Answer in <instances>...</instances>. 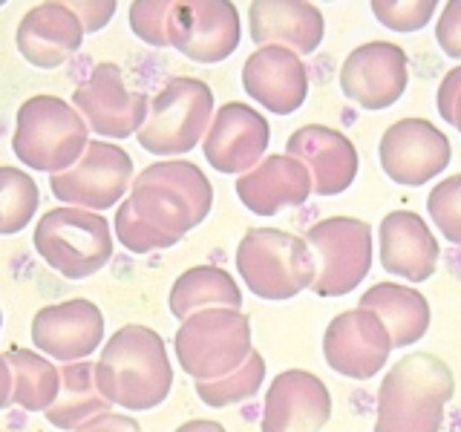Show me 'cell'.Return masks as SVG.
Wrapping results in <instances>:
<instances>
[{
  "instance_id": "1",
  "label": "cell",
  "mask_w": 461,
  "mask_h": 432,
  "mask_svg": "<svg viewBox=\"0 0 461 432\" xmlns=\"http://www.w3.org/2000/svg\"><path fill=\"white\" fill-rule=\"evenodd\" d=\"M213 187L194 162H156L115 211V237L133 254L162 251L208 220Z\"/></svg>"
},
{
  "instance_id": "2",
  "label": "cell",
  "mask_w": 461,
  "mask_h": 432,
  "mask_svg": "<svg viewBox=\"0 0 461 432\" xmlns=\"http://www.w3.org/2000/svg\"><path fill=\"white\" fill-rule=\"evenodd\" d=\"M95 383L110 407L141 412L165 403L173 386L165 340L148 326H122L95 360Z\"/></svg>"
},
{
  "instance_id": "3",
  "label": "cell",
  "mask_w": 461,
  "mask_h": 432,
  "mask_svg": "<svg viewBox=\"0 0 461 432\" xmlns=\"http://www.w3.org/2000/svg\"><path fill=\"white\" fill-rule=\"evenodd\" d=\"M456 378L441 357L415 352L386 372L378 389L375 432H441Z\"/></svg>"
},
{
  "instance_id": "4",
  "label": "cell",
  "mask_w": 461,
  "mask_h": 432,
  "mask_svg": "<svg viewBox=\"0 0 461 432\" xmlns=\"http://www.w3.org/2000/svg\"><path fill=\"white\" fill-rule=\"evenodd\" d=\"M86 124L78 110L58 95H32L14 115L12 150L38 173H64L86 150Z\"/></svg>"
},
{
  "instance_id": "5",
  "label": "cell",
  "mask_w": 461,
  "mask_h": 432,
  "mask_svg": "<svg viewBox=\"0 0 461 432\" xmlns=\"http://www.w3.org/2000/svg\"><path fill=\"white\" fill-rule=\"evenodd\" d=\"M237 268L245 288L263 300H292L317 277V259L306 239L277 228L245 230L237 245Z\"/></svg>"
},
{
  "instance_id": "6",
  "label": "cell",
  "mask_w": 461,
  "mask_h": 432,
  "mask_svg": "<svg viewBox=\"0 0 461 432\" xmlns=\"http://www.w3.org/2000/svg\"><path fill=\"white\" fill-rule=\"evenodd\" d=\"M176 360L179 366L202 381H220L237 372L251 349V320L249 314L234 309H205L185 317L176 338Z\"/></svg>"
},
{
  "instance_id": "7",
  "label": "cell",
  "mask_w": 461,
  "mask_h": 432,
  "mask_svg": "<svg viewBox=\"0 0 461 432\" xmlns=\"http://www.w3.org/2000/svg\"><path fill=\"white\" fill-rule=\"evenodd\" d=\"M35 251L67 280H86L113 256V230L101 213L81 208H52L38 220Z\"/></svg>"
},
{
  "instance_id": "8",
  "label": "cell",
  "mask_w": 461,
  "mask_h": 432,
  "mask_svg": "<svg viewBox=\"0 0 461 432\" xmlns=\"http://www.w3.org/2000/svg\"><path fill=\"white\" fill-rule=\"evenodd\" d=\"M213 93L199 78H170L148 104V119L136 133L139 144L153 156H179L194 150L208 133Z\"/></svg>"
},
{
  "instance_id": "9",
  "label": "cell",
  "mask_w": 461,
  "mask_h": 432,
  "mask_svg": "<svg viewBox=\"0 0 461 432\" xmlns=\"http://www.w3.org/2000/svg\"><path fill=\"white\" fill-rule=\"evenodd\" d=\"M306 245L317 254L312 292L343 297L366 280L372 268V228L355 216H331L306 230Z\"/></svg>"
},
{
  "instance_id": "10",
  "label": "cell",
  "mask_w": 461,
  "mask_h": 432,
  "mask_svg": "<svg viewBox=\"0 0 461 432\" xmlns=\"http://www.w3.org/2000/svg\"><path fill=\"white\" fill-rule=\"evenodd\" d=\"M133 176V158L124 148L110 141H90L81 158L69 170L50 176L52 194L67 202V208L107 211L119 205Z\"/></svg>"
},
{
  "instance_id": "11",
  "label": "cell",
  "mask_w": 461,
  "mask_h": 432,
  "mask_svg": "<svg viewBox=\"0 0 461 432\" xmlns=\"http://www.w3.org/2000/svg\"><path fill=\"white\" fill-rule=\"evenodd\" d=\"M240 38V12L228 0H179L170 9L167 43L196 64L225 61Z\"/></svg>"
},
{
  "instance_id": "12",
  "label": "cell",
  "mask_w": 461,
  "mask_h": 432,
  "mask_svg": "<svg viewBox=\"0 0 461 432\" xmlns=\"http://www.w3.org/2000/svg\"><path fill=\"white\" fill-rule=\"evenodd\" d=\"M148 95L124 84L119 64H98L72 93V107L78 110L86 130L107 139H127L130 133H139L148 119Z\"/></svg>"
},
{
  "instance_id": "13",
  "label": "cell",
  "mask_w": 461,
  "mask_h": 432,
  "mask_svg": "<svg viewBox=\"0 0 461 432\" xmlns=\"http://www.w3.org/2000/svg\"><path fill=\"white\" fill-rule=\"evenodd\" d=\"M450 139L427 119H401L381 136V167L393 182L418 187L450 165Z\"/></svg>"
},
{
  "instance_id": "14",
  "label": "cell",
  "mask_w": 461,
  "mask_h": 432,
  "mask_svg": "<svg viewBox=\"0 0 461 432\" xmlns=\"http://www.w3.org/2000/svg\"><path fill=\"white\" fill-rule=\"evenodd\" d=\"M410 81L407 52L398 43L369 40L346 55L340 67L343 95L364 110H386L403 95Z\"/></svg>"
},
{
  "instance_id": "15",
  "label": "cell",
  "mask_w": 461,
  "mask_h": 432,
  "mask_svg": "<svg viewBox=\"0 0 461 432\" xmlns=\"http://www.w3.org/2000/svg\"><path fill=\"white\" fill-rule=\"evenodd\" d=\"M393 343L384 323L366 309H352L338 314L326 326L323 335V357L329 369L349 381L375 378L389 360Z\"/></svg>"
},
{
  "instance_id": "16",
  "label": "cell",
  "mask_w": 461,
  "mask_h": 432,
  "mask_svg": "<svg viewBox=\"0 0 461 432\" xmlns=\"http://www.w3.org/2000/svg\"><path fill=\"white\" fill-rule=\"evenodd\" d=\"M271 141V127L263 112L249 104L228 101L216 110L213 122L208 124L202 153L208 165L220 173H249L257 167Z\"/></svg>"
},
{
  "instance_id": "17",
  "label": "cell",
  "mask_w": 461,
  "mask_h": 432,
  "mask_svg": "<svg viewBox=\"0 0 461 432\" xmlns=\"http://www.w3.org/2000/svg\"><path fill=\"white\" fill-rule=\"evenodd\" d=\"M32 340L47 357L78 364L90 357L104 340V314L95 302L76 297L43 306L32 317Z\"/></svg>"
},
{
  "instance_id": "18",
  "label": "cell",
  "mask_w": 461,
  "mask_h": 432,
  "mask_svg": "<svg viewBox=\"0 0 461 432\" xmlns=\"http://www.w3.org/2000/svg\"><path fill=\"white\" fill-rule=\"evenodd\" d=\"M331 418L329 386L306 369H285L271 381L263 432H321Z\"/></svg>"
},
{
  "instance_id": "19",
  "label": "cell",
  "mask_w": 461,
  "mask_h": 432,
  "mask_svg": "<svg viewBox=\"0 0 461 432\" xmlns=\"http://www.w3.org/2000/svg\"><path fill=\"white\" fill-rule=\"evenodd\" d=\"M285 150L309 170L312 191L317 196H338L349 191L357 176V150L340 130L306 124L288 136Z\"/></svg>"
},
{
  "instance_id": "20",
  "label": "cell",
  "mask_w": 461,
  "mask_h": 432,
  "mask_svg": "<svg viewBox=\"0 0 461 432\" xmlns=\"http://www.w3.org/2000/svg\"><path fill=\"white\" fill-rule=\"evenodd\" d=\"M242 86L268 112L292 115L294 110L303 107V101L309 95L306 64L292 50L259 47L257 52L245 58Z\"/></svg>"
},
{
  "instance_id": "21",
  "label": "cell",
  "mask_w": 461,
  "mask_h": 432,
  "mask_svg": "<svg viewBox=\"0 0 461 432\" xmlns=\"http://www.w3.org/2000/svg\"><path fill=\"white\" fill-rule=\"evenodd\" d=\"M18 52L38 69L67 64L84 43V26L67 4H38L29 9L14 32Z\"/></svg>"
},
{
  "instance_id": "22",
  "label": "cell",
  "mask_w": 461,
  "mask_h": 432,
  "mask_svg": "<svg viewBox=\"0 0 461 432\" xmlns=\"http://www.w3.org/2000/svg\"><path fill=\"white\" fill-rule=\"evenodd\" d=\"M249 26L257 47H283L297 58L312 55L326 35L323 12L303 0H254Z\"/></svg>"
},
{
  "instance_id": "23",
  "label": "cell",
  "mask_w": 461,
  "mask_h": 432,
  "mask_svg": "<svg viewBox=\"0 0 461 432\" xmlns=\"http://www.w3.org/2000/svg\"><path fill=\"white\" fill-rule=\"evenodd\" d=\"M237 196L251 213L274 216L283 208L303 205L312 196V176L297 158L274 153L237 179Z\"/></svg>"
},
{
  "instance_id": "24",
  "label": "cell",
  "mask_w": 461,
  "mask_h": 432,
  "mask_svg": "<svg viewBox=\"0 0 461 432\" xmlns=\"http://www.w3.org/2000/svg\"><path fill=\"white\" fill-rule=\"evenodd\" d=\"M438 239L415 211H393L381 222V266L412 283L429 280L438 268Z\"/></svg>"
},
{
  "instance_id": "25",
  "label": "cell",
  "mask_w": 461,
  "mask_h": 432,
  "mask_svg": "<svg viewBox=\"0 0 461 432\" xmlns=\"http://www.w3.org/2000/svg\"><path fill=\"white\" fill-rule=\"evenodd\" d=\"M360 309L372 311L384 323L393 349H403L421 340L429 328V302L427 297L410 285L378 283L360 297Z\"/></svg>"
},
{
  "instance_id": "26",
  "label": "cell",
  "mask_w": 461,
  "mask_h": 432,
  "mask_svg": "<svg viewBox=\"0 0 461 432\" xmlns=\"http://www.w3.org/2000/svg\"><path fill=\"white\" fill-rule=\"evenodd\" d=\"M170 314L185 320L205 309H242V292L234 277L225 268L216 266H196L179 274L170 288Z\"/></svg>"
},
{
  "instance_id": "27",
  "label": "cell",
  "mask_w": 461,
  "mask_h": 432,
  "mask_svg": "<svg viewBox=\"0 0 461 432\" xmlns=\"http://www.w3.org/2000/svg\"><path fill=\"white\" fill-rule=\"evenodd\" d=\"M107 407L110 403L101 398L95 383V364L78 360V364H67L58 372V398L43 415L58 429H78L86 421H93L95 415H104Z\"/></svg>"
},
{
  "instance_id": "28",
  "label": "cell",
  "mask_w": 461,
  "mask_h": 432,
  "mask_svg": "<svg viewBox=\"0 0 461 432\" xmlns=\"http://www.w3.org/2000/svg\"><path fill=\"white\" fill-rule=\"evenodd\" d=\"M4 357L12 369V403L29 412H47L58 398V369L38 352L18 346Z\"/></svg>"
},
{
  "instance_id": "29",
  "label": "cell",
  "mask_w": 461,
  "mask_h": 432,
  "mask_svg": "<svg viewBox=\"0 0 461 432\" xmlns=\"http://www.w3.org/2000/svg\"><path fill=\"white\" fill-rule=\"evenodd\" d=\"M41 191L35 179L18 167H0V237L21 234L35 220Z\"/></svg>"
},
{
  "instance_id": "30",
  "label": "cell",
  "mask_w": 461,
  "mask_h": 432,
  "mask_svg": "<svg viewBox=\"0 0 461 432\" xmlns=\"http://www.w3.org/2000/svg\"><path fill=\"white\" fill-rule=\"evenodd\" d=\"M266 381V360L259 352H251L249 360L237 369L225 374L220 381H202L196 383V395L202 403H208L213 410L230 407V403H242L259 392V386Z\"/></svg>"
},
{
  "instance_id": "31",
  "label": "cell",
  "mask_w": 461,
  "mask_h": 432,
  "mask_svg": "<svg viewBox=\"0 0 461 432\" xmlns=\"http://www.w3.org/2000/svg\"><path fill=\"white\" fill-rule=\"evenodd\" d=\"M427 213L447 242L461 245V176H447L432 187L427 196Z\"/></svg>"
},
{
  "instance_id": "32",
  "label": "cell",
  "mask_w": 461,
  "mask_h": 432,
  "mask_svg": "<svg viewBox=\"0 0 461 432\" xmlns=\"http://www.w3.org/2000/svg\"><path fill=\"white\" fill-rule=\"evenodd\" d=\"M438 9L436 0H372V12L393 32H418Z\"/></svg>"
},
{
  "instance_id": "33",
  "label": "cell",
  "mask_w": 461,
  "mask_h": 432,
  "mask_svg": "<svg viewBox=\"0 0 461 432\" xmlns=\"http://www.w3.org/2000/svg\"><path fill=\"white\" fill-rule=\"evenodd\" d=\"M170 0H136L130 6V29L150 47H170L167 43V21H170Z\"/></svg>"
},
{
  "instance_id": "34",
  "label": "cell",
  "mask_w": 461,
  "mask_h": 432,
  "mask_svg": "<svg viewBox=\"0 0 461 432\" xmlns=\"http://www.w3.org/2000/svg\"><path fill=\"white\" fill-rule=\"evenodd\" d=\"M436 107H438L441 119L447 124H453L461 133V64L444 76V81L438 86V95H436Z\"/></svg>"
},
{
  "instance_id": "35",
  "label": "cell",
  "mask_w": 461,
  "mask_h": 432,
  "mask_svg": "<svg viewBox=\"0 0 461 432\" xmlns=\"http://www.w3.org/2000/svg\"><path fill=\"white\" fill-rule=\"evenodd\" d=\"M436 40L447 58L461 61V0H450L444 6L436 26Z\"/></svg>"
},
{
  "instance_id": "36",
  "label": "cell",
  "mask_w": 461,
  "mask_h": 432,
  "mask_svg": "<svg viewBox=\"0 0 461 432\" xmlns=\"http://www.w3.org/2000/svg\"><path fill=\"white\" fill-rule=\"evenodd\" d=\"M72 12H76V18L81 21V26H84V35H93V32H98L101 26H104L113 14H115V4L113 0H98V4H67Z\"/></svg>"
},
{
  "instance_id": "37",
  "label": "cell",
  "mask_w": 461,
  "mask_h": 432,
  "mask_svg": "<svg viewBox=\"0 0 461 432\" xmlns=\"http://www.w3.org/2000/svg\"><path fill=\"white\" fill-rule=\"evenodd\" d=\"M78 432H141V424L130 415L104 412V415H95L93 421H86L84 427H78Z\"/></svg>"
},
{
  "instance_id": "38",
  "label": "cell",
  "mask_w": 461,
  "mask_h": 432,
  "mask_svg": "<svg viewBox=\"0 0 461 432\" xmlns=\"http://www.w3.org/2000/svg\"><path fill=\"white\" fill-rule=\"evenodd\" d=\"M12 403V369L6 364V357L0 355V410H6Z\"/></svg>"
},
{
  "instance_id": "39",
  "label": "cell",
  "mask_w": 461,
  "mask_h": 432,
  "mask_svg": "<svg viewBox=\"0 0 461 432\" xmlns=\"http://www.w3.org/2000/svg\"><path fill=\"white\" fill-rule=\"evenodd\" d=\"M176 432H228L222 424H216V421H205V418H199V421H187L182 424Z\"/></svg>"
},
{
  "instance_id": "40",
  "label": "cell",
  "mask_w": 461,
  "mask_h": 432,
  "mask_svg": "<svg viewBox=\"0 0 461 432\" xmlns=\"http://www.w3.org/2000/svg\"><path fill=\"white\" fill-rule=\"evenodd\" d=\"M0 326H4V314H0Z\"/></svg>"
},
{
  "instance_id": "41",
  "label": "cell",
  "mask_w": 461,
  "mask_h": 432,
  "mask_svg": "<svg viewBox=\"0 0 461 432\" xmlns=\"http://www.w3.org/2000/svg\"><path fill=\"white\" fill-rule=\"evenodd\" d=\"M0 432H4V429H0Z\"/></svg>"
}]
</instances>
